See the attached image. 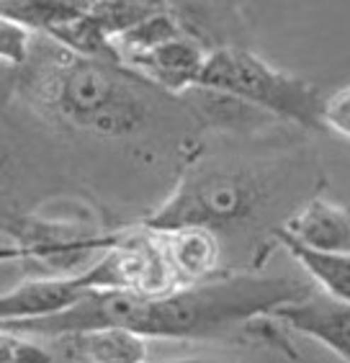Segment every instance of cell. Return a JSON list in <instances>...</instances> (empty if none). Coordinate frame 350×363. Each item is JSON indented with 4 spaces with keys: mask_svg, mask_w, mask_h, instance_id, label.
Masks as SVG:
<instances>
[{
    "mask_svg": "<svg viewBox=\"0 0 350 363\" xmlns=\"http://www.w3.org/2000/svg\"><path fill=\"white\" fill-rule=\"evenodd\" d=\"M50 342L75 363H147L149 358V337L119 325L70 333Z\"/></svg>",
    "mask_w": 350,
    "mask_h": 363,
    "instance_id": "cell-8",
    "label": "cell"
},
{
    "mask_svg": "<svg viewBox=\"0 0 350 363\" xmlns=\"http://www.w3.org/2000/svg\"><path fill=\"white\" fill-rule=\"evenodd\" d=\"M157 238H160L162 252L173 271L175 286L201 284L219 273L222 245H219V235L214 230L178 227V230L157 232Z\"/></svg>",
    "mask_w": 350,
    "mask_h": 363,
    "instance_id": "cell-9",
    "label": "cell"
},
{
    "mask_svg": "<svg viewBox=\"0 0 350 363\" xmlns=\"http://www.w3.org/2000/svg\"><path fill=\"white\" fill-rule=\"evenodd\" d=\"M322 121L327 129H335L337 134H343L345 140H350V85L324 98Z\"/></svg>",
    "mask_w": 350,
    "mask_h": 363,
    "instance_id": "cell-16",
    "label": "cell"
},
{
    "mask_svg": "<svg viewBox=\"0 0 350 363\" xmlns=\"http://www.w3.org/2000/svg\"><path fill=\"white\" fill-rule=\"evenodd\" d=\"M0 363H55V356L34 337L0 328Z\"/></svg>",
    "mask_w": 350,
    "mask_h": 363,
    "instance_id": "cell-14",
    "label": "cell"
},
{
    "mask_svg": "<svg viewBox=\"0 0 350 363\" xmlns=\"http://www.w3.org/2000/svg\"><path fill=\"white\" fill-rule=\"evenodd\" d=\"M315 289L294 276L217 273L201 284L178 286L157 296L132 291H88L60 315L11 322L0 328L34 340H55L60 335L108 325L137 330L149 340H214L245 333L250 322L271 317L281 304L304 299Z\"/></svg>",
    "mask_w": 350,
    "mask_h": 363,
    "instance_id": "cell-1",
    "label": "cell"
},
{
    "mask_svg": "<svg viewBox=\"0 0 350 363\" xmlns=\"http://www.w3.org/2000/svg\"><path fill=\"white\" fill-rule=\"evenodd\" d=\"M88 291H98L91 266L60 276H26L0 291V325L60 315L77 304Z\"/></svg>",
    "mask_w": 350,
    "mask_h": 363,
    "instance_id": "cell-5",
    "label": "cell"
},
{
    "mask_svg": "<svg viewBox=\"0 0 350 363\" xmlns=\"http://www.w3.org/2000/svg\"><path fill=\"white\" fill-rule=\"evenodd\" d=\"M281 230L315 250L350 252V209L340 203L312 199L281 224Z\"/></svg>",
    "mask_w": 350,
    "mask_h": 363,
    "instance_id": "cell-10",
    "label": "cell"
},
{
    "mask_svg": "<svg viewBox=\"0 0 350 363\" xmlns=\"http://www.w3.org/2000/svg\"><path fill=\"white\" fill-rule=\"evenodd\" d=\"M147 363H232V361H222V358H201V356H191V358H170V361H147Z\"/></svg>",
    "mask_w": 350,
    "mask_h": 363,
    "instance_id": "cell-19",
    "label": "cell"
},
{
    "mask_svg": "<svg viewBox=\"0 0 350 363\" xmlns=\"http://www.w3.org/2000/svg\"><path fill=\"white\" fill-rule=\"evenodd\" d=\"M170 8V0H96L88 16L98 23L111 42Z\"/></svg>",
    "mask_w": 350,
    "mask_h": 363,
    "instance_id": "cell-13",
    "label": "cell"
},
{
    "mask_svg": "<svg viewBox=\"0 0 350 363\" xmlns=\"http://www.w3.org/2000/svg\"><path fill=\"white\" fill-rule=\"evenodd\" d=\"M39 39L34 34L18 93L64 129L98 140H129L152 124L160 101L178 98L116 60L72 55L50 36Z\"/></svg>",
    "mask_w": 350,
    "mask_h": 363,
    "instance_id": "cell-2",
    "label": "cell"
},
{
    "mask_svg": "<svg viewBox=\"0 0 350 363\" xmlns=\"http://www.w3.org/2000/svg\"><path fill=\"white\" fill-rule=\"evenodd\" d=\"M266 201L263 181L239 165H193L186 170L168 201L157 206L140 227L178 230L206 227L219 235L227 227L250 222Z\"/></svg>",
    "mask_w": 350,
    "mask_h": 363,
    "instance_id": "cell-4",
    "label": "cell"
},
{
    "mask_svg": "<svg viewBox=\"0 0 350 363\" xmlns=\"http://www.w3.org/2000/svg\"><path fill=\"white\" fill-rule=\"evenodd\" d=\"M196 88L239 101L266 116L294 121L312 132L324 129V98L320 88L268 65L263 57L239 44L211 49Z\"/></svg>",
    "mask_w": 350,
    "mask_h": 363,
    "instance_id": "cell-3",
    "label": "cell"
},
{
    "mask_svg": "<svg viewBox=\"0 0 350 363\" xmlns=\"http://www.w3.org/2000/svg\"><path fill=\"white\" fill-rule=\"evenodd\" d=\"M21 70L23 67H16V65H8V62L0 60V104H6L13 93H18V85H21Z\"/></svg>",
    "mask_w": 350,
    "mask_h": 363,
    "instance_id": "cell-18",
    "label": "cell"
},
{
    "mask_svg": "<svg viewBox=\"0 0 350 363\" xmlns=\"http://www.w3.org/2000/svg\"><path fill=\"white\" fill-rule=\"evenodd\" d=\"M271 235H273L276 245H281L304 268V273L315 281L320 291L350 304V252H324L307 247L281 227H276Z\"/></svg>",
    "mask_w": 350,
    "mask_h": 363,
    "instance_id": "cell-11",
    "label": "cell"
},
{
    "mask_svg": "<svg viewBox=\"0 0 350 363\" xmlns=\"http://www.w3.org/2000/svg\"><path fill=\"white\" fill-rule=\"evenodd\" d=\"M11 189H13V178H11V160L6 155V147L0 145V235H8L13 222L21 214H13V203H11Z\"/></svg>",
    "mask_w": 350,
    "mask_h": 363,
    "instance_id": "cell-17",
    "label": "cell"
},
{
    "mask_svg": "<svg viewBox=\"0 0 350 363\" xmlns=\"http://www.w3.org/2000/svg\"><path fill=\"white\" fill-rule=\"evenodd\" d=\"M206 57H209L206 44L198 42L196 36L183 34L152 49L121 57V65L147 77L160 91L170 93V96H183L198 85Z\"/></svg>",
    "mask_w": 350,
    "mask_h": 363,
    "instance_id": "cell-6",
    "label": "cell"
},
{
    "mask_svg": "<svg viewBox=\"0 0 350 363\" xmlns=\"http://www.w3.org/2000/svg\"><path fill=\"white\" fill-rule=\"evenodd\" d=\"M26 276L31 273H28V266L23 263L16 242L8 235H0V291L11 289Z\"/></svg>",
    "mask_w": 350,
    "mask_h": 363,
    "instance_id": "cell-15",
    "label": "cell"
},
{
    "mask_svg": "<svg viewBox=\"0 0 350 363\" xmlns=\"http://www.w3.org/2000/svg\"><path fill=\"white\" fill-rule=\"evenodd\" d=\"M281 328L294 330L301 335L315 337L329 348L335 356H340L345 363H350V304L343 299H335L329 294L315 291L291 304H281L273 315Z\"/></svg>",
    "mask_w": 350,
    "mask_h": 363,
    "instance_id": "cell-7",
    "label": "cell"
},
{
    "mask_svg": "<svg viewBox=\"0 0 350 363\" xmlns=\"http://www.w3.org/2000/svg\"><path fill=\"white\" fill-rule=\"evenodd\" d=\"M96 0H0V18L47 34L52 26L88 13Z\"/></svg>",
    "mask_w": 350,
    "mask_h": 363,
    "instance_id": "cell-12",
    "label": "cell"
}]
</instances>
